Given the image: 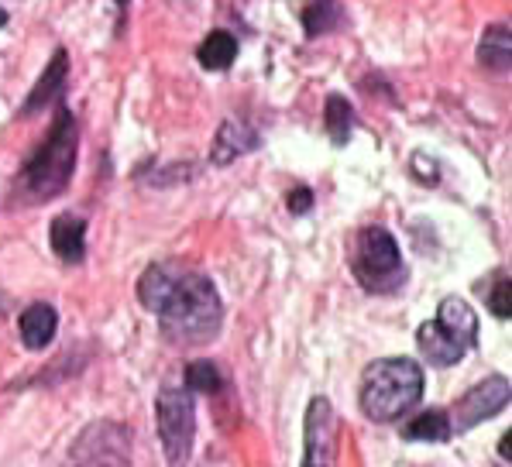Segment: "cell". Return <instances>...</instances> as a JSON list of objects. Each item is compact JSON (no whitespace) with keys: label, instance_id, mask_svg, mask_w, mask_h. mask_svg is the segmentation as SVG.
Wrapping results in <instances>:
<instances>
[{"label":"cell","instance_id":"6da1fadb","mask_svg":"<svg viewBox=\"0 0 512 467\" xmlns=\"http://www.w3.org/2000/svg\"><path fill=\"white\" fill-rule=\"evenodd\" d=\"M141 306L159 316L162 330L176 344H207L224 323L217 286L183 265H152L138 282Z\"/></svg>","mask_w":512,"mask_h":467},{"label":"cell","instance_id":"7a4b0ae2","mask_svg":"<svg viewBox=\"0 0 512 467\" xmlns=\"http://www.w3.org/2000/svg\"><path fill=\"white\" fill-rule=\"evenodd\" d=\"M76 152H80L76 117L69 114L66 107H59L45 141L25 162V169H21L18 193H25L28 203H49L59 193H66L69 179H73V169H76Z\"/></svg>","mask_w":512,"mask_h":467},{"label":"cell","instance_id":"3957f363","mask_svg":"<svg viewBox=\"0 0 512 467\" xmlns=\"http://www.w3.org/2000/svg\"><path fill=\"white\" fill-rule=\"evenodd\" d=\"M423 399V368L409 358H382L361 378V413L375 423H396Z\"/></svg>","mask_w":512,"mask_h":467},{"label":"cell","instance_id":"277c9868","mask_svg":"<svg viewBox=\"0 0 512 467\" xmlns=\"http://www.w3.org/2000/svg\"><path fill=\"white\" fill-rule=\"evenodd\" d=\"M416 344H420L423 358L437 368L458 364L471 347H478V316L464 303L461 296L440 299V310L430 323L416 330Z\"/></svg>","mask_w":512,"mask_h":467},{"label":"cell","instance_id":"5b68a950","mask_svg":"<svg viewBox=\"0 0 512 467\" xmlns=\"http://www.w3.org/2000/svg\"><path fill=\"white\" fill-rule=\"evenodd\" d=\"M351 268H354V275H358L361 289L375 292V296L396 292L406 282L399 244L385 227H361L358 241H354Z\"/></svg>","mask_w":512,"mask_h":467},{"label":"cell","instance_id":"8992f818","mask_svg":"<svg viewBox=\"0 0 512 467\" xmlns=\"http://www.w3.org/2000/svg\"><path fill=\"white\" fill-rule=\"evenodd\" d=\"M155 419H159L165 461L169 467H186L196 437V409L186 385H162L159 399H155Z\"/></svg>","mask_w":512,"mask_h":467},{"label":"cell","instance_id":"52a82bcc","mask_svg":"<svg viewBox=\"0 0 512 467\" xmlns=\"http://www.w3.org/2000/svg\"><path fill=\"white\" fill-rule=\"evenodd\" d=\"M131 461V440L121 423H90L69 447L66 467H128Z\"/></svg>","mask_w":512,"mask_h":467},{"label":"cell","instance_id":"ba28073f","mask_svg":"<svg viewBox=\"0 0 512 467\" xmlns=\"http://www.w3.org/2000/svg\"><path fill=\"white\" fill-rule=\"evenodd\" d=\"M509 382L502 375H492V378H485V382H478V385H471L468 392L458 399V406H454V419H451V430H471V426H478L482 419H492V416H499L502 409L509 406Z\"/></svg>","mask_w":512,"mask_h":467},{"label":"cell","instance_id":"9c48e42d","mask_svg":"<svg viewBox=\"0 0 512 467\" xmlns=\"http://www.w3.org/2000/svg\"><path fill=\"white\" fill-rule=\"evenodd\" d=\"M303 430H306L303 467H337V416L324 395H317L306 406Z\"/></svg>","mask_w":512,"mask_h":467},{"label":"cell","instance_id":"30bf717a","mask_svg":"<svg viewBox=\"0 0 512 467\" xmlns=\"http://www.w3.org/2000/svg\"><path fill=\"white\" fill-rule=\"evenodd\" d=\"M66 83H69V52L66 49H55L52 62L45 66V73L38 76L35 90L28 93L25 107H21V114H38V110L52 107L62 100V93H66Z\"/></svg>","mask_w":512,"mask_h":467},{"label":"cell","instance_id":"8fae6325","mask_svg":"<svg viewBox=\"0 0 512 467\" xmlns=\"http://www.w3.org/2000/svg\"><path fill=\"white\" fill-rule=\"evenodd\" d=\"M258 148V131L251 128L248 121H238V117H231V121L220 124L217 138H214V152H210V162L214 165H227L234 162L238 155H248Z\"/></svg>","mask_w":512,"mask_h":467},{"label":"cell","instance_id":"7c38bea8","mask_svg":"<svg viewBox=\"0 0 512 467\" xmlns=\"http://www.w3.org/2000/svg\"><path fill=\"white\" fill-rule=\"evenodd\" d=\"M49 241H52V251L66 261V265H80L86 255V220L73 217V213H62V217L52 220Z\"/></svg>","mask_w":512,"mask_h":467},{"label":"cell","instance_id":"4fadbf2b","mask_svg":"<svg viewBox=\"0 0 512 467\" xmlns=\"http://www.w3.org/2000/svg\"><path fill=\"white\" fill-rule=\"evenodd\" d=\"M55 327H59V316L49 303H31L18 320V330H21V340L31 351H45L55 337Z\"/></svg>","mask_w":512,"mask_h":467},{"label":"cell","instance_id":"5bb4252c","mask_svg":"<svg viewBox=\"0 0 512 467\" xmlns=\"http://www.w3.org/2000/svg\"><path fill=\"white\" fill-rule=\"evenodd\" d=\"M509 55H512V38L506 25H492L482 35V45H478V62L492 73H506L509 69Z\"/></svg>","mask_w":512,"mask_h":467},{"label":"cell","instance_id":"9a60e30c","mask_svg":"<svg viewBox=\"0 0 512 467\" xmlns=\"http://www.w3.org/2000/svg\"><path fill=\"white\" fill-rule=\"evenodd\" d=\"M196 59H200L203 69L220 73V69L234 66V59H238V42H234V35H227V31H210L200 49H196Z\"/></svg>","mask_w":512,"mask_h":467},{"label":"cell","instance_id":"2e32d148","mask_svg":"<svg viewBox=\"0 0 512 467\" xmlns=\"http://www.w3.org/2000/svg\"><path fill=\"white\" fill-rule=\"evenodd\" d=\"M403 437L406 440H423V443H444L451 437V416L444 409H427L416 419H409L403 426Z\"/></svg>","mask_w":512,"mask_h":467},{"label":"cell","instance_id":"e0dca14e","mask_svg":"<svg viewBox=\"0 0 512 467\" xmlns=\"http://www.w3.org/2000/svg\"><path fill=\"white\" fill-rule=\"evenodd\" d=\"M324 121H327V134L334 145H348L351 128H354V110L344 97L330 93L327 97V110H324Z\"/></svg>","mask_w":512,"mask_h":467},{"label":"cell","instance_id":"ac0fdd59","mask_svg":"<svg viewBox=\"0 0 512 467\" xmlns=\"http://www.w3.org/2000/svg\"><path fill=\"white\" fill-rule=\"evenodd\" d=\"M337 25H341V7H337V0H313V4L306 7L303 28L310 38L327 35V31H334Z\"/></svg>","mask_w":512,"mask_h":467},{"label":"cell","instance_id":"d6986e66","mask_svg":"<svg viewBox=\"0 0 512 467\" xmlns=\"http://www.w3.org/2000/svg\"><path fill=\"white\" fill-rule=\"evenodd\" d=\"M186 385H189V389H196V392L217 395L220 389H224V378H220V371L210 361H193L186 368Z\"/></svg>","mask_w":512,"mask_h":467},{"label":"cell","instance_id":"ffe728a7","mask_svg":"<svg viewBox=\"0 0 512 467\" xmlns=\"http://www.w3.org/2000/svg\"><path fill=\"white\" fill-rule=\"evenodd\" d=\"M488 310H492L499 320L509 316V275H495L492 289H488Z\"/></svg>","mask_w":512,"mask_h":467},{"label":"cell","instance_id":"44dd1931","mask_svg":"<svg viewBox=\"0 0 512 467\" xmlns=\"http://www.w3.org/2000/svg\"><path fill=\"white\" fill-rule=\"evenodd\" d=\"M286 207H289V213H306L313 207V193L306 186H296L293 193L286 196Z\"/></svg>","mask_w":512,"mask_h":467},{"label":"cell","instance_id":"7402d4cb","mask_svg":"<svg viewBox=\"0 0 512 467\" xmlns=\"http://www.w3.org/2000/svg\"><path fill=\"white\" fill-rule=\"evenodd\" d=\"M413 172H416V179H423V182H437V162L427 155H413Z\"/></svg>","mask_w":512,"mask_h":467},{"label":"cell","instance_id":"603a6c76","mask_svg":"<svg viewBox=\"0 0 512 467\" xmlns=\"http://www.w3.org/2000/svg\"><path fill=\"white\" fill-rule=\"evenodd\" d=\"M499 457H502V461H509V457H512V433H506V437H502V443H499Z\"/></svg>","mask_w":512,"mask_h":467},{"label":"cell","instance_id":"cb8c5ba5","mask_svg":"<svg viewBox=\"0 0 512 467\" xmlns=\"http://www.w3.org/2000/svg\"><path fill=\"white\" fill-rule=\"evenodd\" d=\"M4 25H7V11L0 7V28H4Z\"/></svg>","mask_w":512,"mask_h":467},{"label":"cell","instance_id":"d4e9b609","mask_svg":"<svg viewBox=\"0 0 512 467\" xmlns=\"http://www.w3.org/2000/svg\"><path fill=\"white\" fill-rule=\"evenodd\" d=\"M117 4H124V0H117Z\"/></svg>","mask_w":512,"mask_h":467}]
</instances>
